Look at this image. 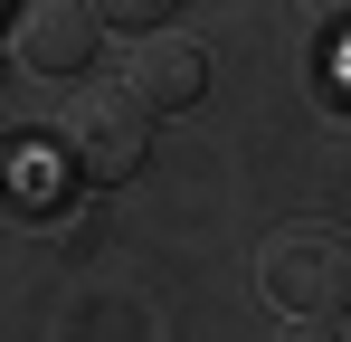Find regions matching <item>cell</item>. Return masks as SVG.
<instances>
[{
  "mask_svg": "<svg viewBox=\"0 0 351 342\" xmlns=\"http://www.w3.org/2000/svg\"><path fill=\"white\" fill-rule=\"evenodd\" d=\"M256 295L304 323V333H332V314H351V228L332 219H285L256 247Z\"/></svg>",
  "mask_w": 351,
  "mask_h": 342,
  "instance_id": "1",
  "label": "cell"
},
{
  "mask_svg": "<svg viewBox=\"0 0 351 342\" xmlns=\"http://www.w3.org/2000/svg\"><path fill=\"white\" fill-rule=\"evenodd\" d=\"M143 152H152V114L133 105L123 86H95V95H76L66 105V162L86 171V181H133L143 171Z\"/></svg>",
  "mask_w": 351,
  "mask_h": 342,
  "instance_id": "2",
  "label": "cell"
},
{
  "mask_svg": "<svg viewBox=\"0 0 351 342\" xmlns=\"http://www.w3.org/2000/svg\"><path fill=\"white\" fill-rule=\"evenodd\" d=\"M123 95L143 114H180L209 95V48L190 38V29H143L133 48H123Z\"/></svg>",
  "mask_w": 351,
  "mask_h": 342,
  "instance_id": "3",
  "label": "cell"
},
{
  "mask_svg": "<svg viewBox=\"0 0 351 342\" xmlns=\"http://www.w3.org/2000/svg\"><path fill=\"white\" fill-rule=\"evenodd\" d=\"M105 38V19L86 0H38V10H10V57L29 76H86V57Z\"/></svg>",
  "mask_w": 351,
  "mask_h": 342,
  "instance_id": "4",
  "label": "cell"
},
{
  "mask_svg": "<svg viewBox=\"0 0 351 342\" xmlns=\"http://www.w3.org/2000/svg\"><path fill=\"white\" fill-rule=\"evenodd\" d=\"M0 181H10V133H0Z\"/></svg>",
  "mask_w": 351,
  "mask_h": 342,
  "instance_id": "5",
  "label": "cell"
}]
</instances>
